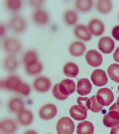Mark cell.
Wrapping results in <instances>:
<instances>
[{"label": "cell", "instance_id": "3957f363", "mask_svg": "<svg viewBox=\"0 0 119 134\" xmlns=\"http://www.w3.org/2000/svg\"><path fill=\"white\" fill-rule=\"evenodd\" d=\"M9 26L14 32L21 34L27 28V24L24 17L18 14H13L9 21Z\"/></svg>", "mask_w": 119, "mask_h": 134}, {"label": "cell", "instance_id": "4dcf8cb0", "mask_svg": "<svg viewBox=\"0 0 119 134\" xmlns=\"http://www.w3.org/2000/svg\"><path fill=\"white\" fill-rule=\"evenodd\" d=\"M75 5L77 9L79 11L83 12H87L92 8V1L77 0L75 1Z\"/></svg>", "mask_w": 119, "mask_h": 134}, {"label": "cell", "instance_id": "74e56055", "mask_svg": "<svg viewBox=\"0 0 119 134\" xmlns=\"http://www.w3.org/2000/svg\"><path fill=\"white\" fill-rule=\"evenodd\" d=\"M114 60L117 62L119 63V46L116 49L113 54Z\"/></svg>", "mask_w": 119, "mask_h": 134}, {"label": "cell", "instance_id": "f546056e", "mask_svg": "<svg viewBox=\"0 0 119 134\" xmlns=\"http://www.w3.org/2000/svg\"><path fill=\"white\" fill-rule=\"evenodd\" d=\"M109 76L112 80L119 83V64L114 63L111 65L108 69Z\"/></svg>", "mask_w": 119, "mask_h": 134}, {"label": "cell", "instance_id": "83f0119b", "mask_svg": "<svg viewBox=\"0 0 119 134\" xmlns=\"http://www.w3.org/2000/svg\"><path fill=\"white\" fill-rule=\"evenodd\" d=\"M22 59L24 66L28 65L38 60L37 53L32 49L28 50L23 54Z\"/></svg>", "mask_w": 119, "mask_h": 134}, {"label": "cell", "instance_id": "603a6c76", "mask_svg": "<svg viewBox=\"0 0 119 134\" xmlns=\"http://www.w3.org/2000/svg\"><path fill=\"white\" fill-rule=\"evenodd\" d=\"M8 109L10 111L18 113L24 109V104L23 101L18 98H13L9 101L8 104Z\"/></svg>", "mask_w": 119, "mask_h": 134}, {"label": "cell", "instance_id": "cb8c5ba5", "mask_svg": "<svg viewBox=\"0 0 119 134\" xmlns=\"http://www.w3.org/2000/svg\"><path fill=\"white\" fill-rule=\"evenodd\" d=\"M94 130V125L92 122L84 120L78 124L77 133V134H93Z\"/></svg>", "mask_w": 119, "mask_h": 134}, {"label": "cell", "instance_id": "d590c367", "mask_svg": "<svg viewBox=\"0 0 119 134\" xmlns=\"http://www.w3.org/2000/svg\"><path fill=\"white\" fill-rule=\"evenodd\" d=\"M112 35L116 41H119V25L116 26L113 28Z\"/></svg>", "mask_w": 119, "mask_h": 134}, {"label": "cell", "instance_id": "7402d4cb", "mask_svg": "<svg viewBox=\"0 0 119 134\" xmlns=\"http://www.w3.org/2000/svg\"><path fill=\"white\" fill-rule=\"evenodd\" d=\"M86 49L85 45L84 43L79 41L73 42L69 47V53L71 55L76 57L83 55Z\"/></svg>", "mask_w": 119, "mask_h": 134}, {"label": "cell", "instance_id": "30bf717a", "mask_svg": "<svg viewBox=\"0 0 119 134\" xmlns=\"http://www.w3.org/2000/svg\"><path fill=\"white\" fill-rule=\"evenodd\" d=\"M85 58L89 65L95 68L99 66L103 62L102 55L95 49L88 51L86 54Z\"/></svg>", "mask_w": 119, "mask_h": 134}, {"label": "cell", "instance_id": "60d3db41", "mask_svg": "<svg viewBox=\"0 0 119 134\" xmlns=\"http://www.w3.org/2000/svg\"><path fill=\"white\" fill-rule=\"evenodd\" d=\"M23 134H38L36 132L33 130H28L26 131Z\"/></svg>", "mask_w": 119, "mask_h": 134}, {"label": "cell", "instance_id": "d6986e66", "mask_svg": "<svg viewBox=\"0 0 119 134\" xmlns=\"http://www.w3.org/2000/svg\"><path fill=\"white\" fill-rule=\"evenodd\" d=\"M3 65L5 69L9 72H13L17 69L19 61L14 55L8 54L4 59Z\"/></svg>", "mask_w": 119, "mask_h": 134}, {"label": "cell", "instance_id": "4fadbf2b", "mask_svg": "<svg viewBox=\"0 0 119 134\" xmlns=\"http://www.w3.org/2000/svg\"><path fill=\"white\" fill-rule=\"evenodd\" d=\"M85 109L79 105L72 106L70 110V116L77 121H82L87 118V113Z\"/></svg>", "mask_w": 119, "mask_h": 134}, {"label": "cell", "instance_id": "9c48e42d", "mask_svg": "<svg viewBox=\"0 0 119 134\" xmlns=\"http://www.w3.org/2000/svg\"><path fill=\"white\" fill-rule=\"evenodd\" d=\"M52 82L48 77L41 76L37 78L33 83L34 88L39 92H47L50 89Z\"/></svg>", "mask_w": 119, "mask_h": 134}, {"label": "cell", "instance_id": "8d00e7d4", "mask_svg": "<svg viewBox=\"0 0 119 134\" xmlns=\"http://www.w3.org/2000/svg\"><path fill=\"white\" fill-rule=\"evenodd\" d=\"M113 110L118 112L119 113V102L115 103L109 108V111Z\"/></svg>", "mask_w": 119, "mask_h": 134}, {"label": "cell", "instance_id": "d6a6232c", "mask_svg": "<svg viewBox=\"0 0 119 134\" xmlns=\"http://www.w3.org/2000/svg\"><path fill=\"white\" fill-rule=\"evenodd\" d=\"M15 92L26 96L30 93V88L26 83L21 82L17 86Z\"/></svg>", "mask_w": 119, "mask_h": 134}, {"label": "cell", "instance_id": "5bb4252c", "mask_svg": "<svg viewBox=\"0 0 119 134\" xmlns=\"http://www.w3.org/2000/svg\"><path fill=\"white\" fill-rule=\"evenodd\" d=\"M21 82V80L19 77L12 75L6 80L1 81V88L15 91L17 86Z\"/></svg>", "mask_w": 119, "mask_h": 134}, {"label": "cell", "instance_id": "9a60e30c", "mask_svg": "<svg viewBox=\"0 0 119 134\" xmlns=\"http://www.w3.org/2000/svg\"><path fill=\"white\" fill-rule=\"evenodd\" d=\"M103 124L107 127L112 128L119 124V113L113 110L109 111L104 115L103 119Z\"/></svg>", "mask_w": 119, "mask_h": 134}, {"label": "cell", "instance_id": "f1b7e54d", "mask_svg": "<svg viewBox=\"0 0 119 134\" xmlns=\"http://www.w3.org/2000/svg\"><path fill=\"white\" fill-rule=\"evenodd\" d=\"M97 8L98 12L102 14H106L111 11L112 9L111 1L109 0L98 1Z\"/></svg>", "mask_w": 119, "mask_h": 134}, {"label": "cell", "instance_id": "ba28073f", "mask_svg": "<svg viewBox=\"0 0 119 134\" xmlns=\"http://www.w3.org/2000/svg\"><path fill=\"white\" fill-rule=\"evenodd\" d=\"M91 79L93 84L98 87H101L106 85L108 79L105 71L97 69L92 73Z\"/></svg>", "mask_w": 119, "mask_h": 134}, {"label": "cell", "instance_id": "484cf974", "mask_svg": "<svg viewBox=\"0 0 119 134\" xmlns=\"http://www.w3.org/2000/svg\"><path fill=\"white\" fill-rule=\"evenodd\" d=\"M64 22L68 26H72L75 24L78 19V14L75 11L71 10L65 11L62 16Z\"/></svg>", "mask_w": 119, "mask_h": 134}, {"label": "cell", "instance_id": "4316f807", "mask_svg": "<svg viewBox=\"0 0 119 134\" xmlns=\"http://www.w3.org/2000/svg\"><path fill=\"white\" fill-rule=\"evenodd\" d=\"M43 69L42 65L38 60L25 66L26 72L30 76H35L39 74L42 71Z\"/></svg>", "mask_w": 119, "mask_h": 134}, {"label": "cell", "instance_id": "e575fe53", "mask_svg": "<svg viewBox=\"0 0 119 134\" xmlns=\"http://www.w3.org/2000/svg\"><path fill=\"white\" fill-rule=\"evenodd\" d=\"M43 3V1L41 0L29 1V5L31 7L34 8V10L41 8Z\"/></svg>", "mask_w": 119, "mask_h": 134}, {"label": "cell", "instance_id": "7c38bea8", "mask_svg": "<svg viewBox=\"0 0 119 134\" xmlns=\"http://www.w3.org/2000/svg\"><path fill=\"white\" fill-rule=\"evenodd\" d=\"M17 129L16 122L12 119H5L0 123L1 130L4 134H14Z\"/></svg>", "mask_w": 119, "mask_h": 134}, {"label": "cell", "instance_id": "8992f818", "mask_svg": "<svg viewBox=\"0 0 119 134\" xmlns=\"http://www.w3.org/2000/svg\"><path fill=\"white\" fill-rule=\"evenodd\" d=\"M97 101L101 105L109 106L114 100V95L112 92L107 88H101L96 94Z\"/></svg>", "mask_w": 119, "mask_h": 134}, {"label": "cell", "instance_id": "ac0fdd59", "mask_svg": "<svg viewBox=\"0 0 119 134\" xmlns=\"http://www.w3.org/2000/svg\"><path fill=\"white\" fill-rule=\"evenodd\" d=\"M74 34L78 38L85 41H89L92 38V34L89 28L82 25L77 26L75 28Z\"/></svg>", "mask_w": 119, "mask_h": 134}, {"label": "cell", "instance_id": "7bdbcfd3", "mask_svg": "<svg viewBox=\"0 0 119 134\" xmlns=\"http://www.w3.org/2000/svg\"><path fill=\"white\" fill-rule=\"evenodd\" d=\"M118 18H119V15H118Z\"/></svg>", "mask_w": 119, "mask_h": 134}, {"label": "cell", "instance_id": "8fae6325", "mask_svg": "<svg viewBox=\"0 0 119 134\" xmlns=\"http://www.w3.org/2000/svg\"><path fill=\"white\" fill-rule=\"evenodd\" d=\"M98 48L104 54H109L112 52L115 47L114 41L110 37H103L99 40Z\"/></svg>", "mask_w": 119, "mask_h": 134}, {"label": "cell", "instance_id": "836d02e7", "mask_svg": "<svg viewBox=\"0 0 119 134\" xmlns=\"http://www.w3.org/2000/svg\"><path fill=\"white\" fill-rule=\"evenodd\" d=\"M77 102L78 105L84 107L87 112L90 110L91 103L90 98L87 97H79L77 99Z\"/></svg>", "mask_w": 119, "mask_h": 134}, {"label": "cell", "instance_id": "52a82bcc", "mask_svg": "<svg viewBox=\"0 0 119 134\" xmlns=\"http://www.w3.org/2000/svg\"><path fill=\"white\" fill-rule=\"evenodd\" d=\"M57 112V108L55 105L48 104L43 106L40 109L39 114L41 119L48 120L55 117Z\"/></svg>", "mask_w": 119, "mask_h": 134}, {"label": "cell", "instance_id": "ab89813d", "mask_svg": "<svg viewBox=\"0 0 119 134\" xmlns=\"http://www.w3.org/2000/svg\"><path fill=\"white\" fill-rule=\"evenodd\" d=\"M110 134H119V124L112 128Z\"/></svg>", "mask_w": 119, "mask_h": 134}, {"label": "cell", "instance_id": "f35d334b", "mask_svg": "<svg viewBox=\"0 0 119 134\" xmlns=\"http://www.w3.org/2000/svg\"><path fill=\"white\" fill-rule=\"evenodd\" d=\"M7 30V27L4 24H1L0 25V36L1 37L3 36Z\"/></svg>", "mask_w": 119, "mask_h": 134}, {"label": "cell", "instance_id": "1f68e13d", "mask_svg": "<svg viewBox=\"0 0 119 134\" xmlns=\"http://www.w3.org/2000/svg\"><path fill=\"white\" fill-rule=\"evenodd\" d=\"M91 106L90 110L95 113H98L102 110L103 106L101 105L97 101L96 96H93L90 98Z\"/></svg>", "mask_w": 119, "mask_h": 134}, {"label": "cell", "instance_id": "277c9868", "mask_svg": "<svg viewBox=\"0 0 119 134\" xmlns=\"http://www.w3.org/2000/svg\"><path fill=\"white\" fill-rule=\"evenodd\" d=\"M73 121L69 117H63L58 121L56 131L58 134H72L75 130Z\"/></svg>", "mask_w": 119, "mask_h": 134}, {"label": "cell", "instance_id": "44dd1931", "mask_svg": "<svg viewBox=\"0 0 119 134\" xmlns=\"http://www.w3.org/2000/svg\"><path fill=\"white\" fill-rule=\"evenodd\" d=\"M6 10L10 13L17 14L22 8V2L21 0H6L4 2Z\"/></svg>", "mask_w": 119, "mask_h": 134}, {"label": "cell", "instance_id": "2e32d148", "mask_svg": "<svg viewBox=\"0 0 119 134\" xmlns=\"http://www.w3.org/2000/svg\"><path fill=\"white\" fill-rule=\"evenodd\" d=\"M92 86L89 79L86 78L79 79L77 82V92L81 96L87 95L92 91Z\"/></svg>", "mask_w": 119, "mask_h": 134}, {"label": "cell", "instance_id": "5b68a950", "mask_svg": "<svg viewBox=\"0 0 119 134\" xmlns=\"http://www.w3.org/2000/svg\"><path fill=\"white\" fill-rule=\"evenodd\" d=\"M32 21L40 26H45L49 23L50 15L48 11L43 8L34 10L31 15Z\"/></svg>", "mask_w": 119, "mask_h": 134}, {"label": "cell", "instance_id": "6da1fadb", "mask_svg": "<svg viewBox=\"0 0 119 134\" xmlns=\"http://www.w3.org/2000/svg\"><path fill=\"white\" fill-rule=\"evenodd\" d=\"M76 85L71 79H66L57 83L53 87L52 92L56 98L60 100L66 99L75 91Z\"/></svg>", "mask_w": 119, "mask_h": 134}, {"label": "cell", "instance_id": "7a4b0ae2", "mask_svg": "<svg viewBox=\"0 0 119 134\" xmlns=\"http://www.w3.org/2000/svg\"><path fill=\"white\" fill-rule=\"evenodd\" d=\"M3 49L8 54L15 55L21 51L22 44L19 39L14 37H9L4 39Z\"/></svg>", "mask_w": 119, "mask_h": 134}, {"label": "cell", "instance_id": "e0dca14e", "mask_svg": "<svg viewBox=\"0 0 119 134\" xmlns=\"http://www.w3.org/2000/svg\"><path fill=\"white\" fill-rule=\"evenodd\" d=\"M88 28L91 34L99 36L103 34L104 26L103 23L98 19H92L90 21Z\"/></svg>", "mask_w": 119, "mask_h": 134}, {"label": "cell", "instance_id": "d4e9b609", "mask_svg": "<svg viewBox=\"0 0 119 134\" xmlns=\"http://www.w3.org/2000/svg\"><path fill=\"white\" fill-rule=\"evenodd\" d=\"M63 72L67 77L75 78L78 75L79 69L77 65L72 62L65 64L63 69Z\"/></svg>", "mask_w": 119, "mask_h": 134}, {"label": "cell", "instance_id": "b9f144b4", "mask_svg": "<svg viewBox=\"0 0 119 134\" xmlns=\"http://www.w3.org/2000/svg\"><path fill=\"white\" fill-rule=\"evenodd\" d=\"M119 102V96L118 97L117 100V102Z\"/></svg>", "mask_w": 119, "mask_h": 134}, {"label": "cell", "instance_id": "ffe728a7", "mask_svg": "<svg viewBox=\"0 0 119 134\" xmlns=\"http://www.w3.org/2000/svg\"><path fill=\"white\" fill-rule=\"evenodd\" d=\"M33 118L32 113L29 110L23 109L18 114V121L23 126H28L31 124Z\"/></svg>", "mask_w": 119, "mask_h": 134}, {"label": "cell", "instance_id": "ee69618b", "mask_svg": "<svg viewBox=\"0 0 119 134\" xmlns=\"http://www.w3.org/2000/svg\"></svg>", "mask_w": 119, "mask_h": 134}]
</instances>
